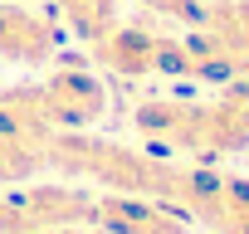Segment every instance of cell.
Instances as JSON below:
<instances>
[{
	"label": "cell",
	"instance_id": "obj_1",
	"mask_svg": "<svg viewBox=\"0 0 249 234\" xmlns=\"http://www.w3.org/2000/svg\"><path fill=\"white\" fill-rule=\"evenodd\" d=\"M132 132L171 161H225L249 147V83H225L215 98H142Z\"/></svg>",
	"mask_w": 249,
	"mask_h": 234
},
{
	"label": "cell",
	"instance_id": "obj_2",
	"mask_svg": "<svg viewBox=\"0 0 249 234\" xmlns=\"http://www.w3.org/2000/svg\"><path fill=\"white\" fill-rule=\"evenodd\" d=\"M166 205L191 229L200 224L210 234H249V176L215 161H176Z\"/></svg>",
	"mask_w": 249,
	"mask_h": 234
},
{
	"label": "cell",
	"instance_id": "obj_3",
	"mask_svg": "<svg viewBox=\"0 0 249 234\" xmlns=\"http://www.w3.org/2000/svg\"><path fill=\"white\" fill-rule=\"evenodd\" d=\"M88 59L112 78H176V34H166L157 20H117L98 44H88Z\"/></svg>",
	"mask_w": 249,
	"mask_h": 234
},
{
	"label": "cell",
	"instance_id": "obj_4",
	"mask_svg": "<svg viewBox=\"0 0 249 234\" xmlns=\"http://www.w3.org/2000/svg\"><path fill=\"white\" fill-rule=\"evenodd\" d=\"M54 132H93L107 112V83L88 64H54L39 78Z\"/></svg>",
	"mask_w": 249,
	"mask_h": 234
},
{
	"label": "cell",
	"instance_id": "obj_5",
	"mask_svg": "<svg viewBox=\"0 0 249 234\" xmlns=\"http://www.w3.org/2000/svg\"><path fill=\"white\" fill-rule=\"evenodd\" d=\"M64 49V25L35 0H0V64L44 68Z\"/></svg>",
	"mask_w": 249,
	"mask_h": 234
},
{
	"label": "cell",
	"instance_id": "obj_6",
	"mask_svg": "<svg viewBox=\"0 0 249 234\" xmlns=\"http://www.w3.org/2000/svg\"><path fill=\"white\" fill-rule=\"evenodd\" d=\"M93 229L98 234H196L171 205L147 195H112V190H93Z\"/></svg>",
	"mask_w": 249,
	"mask_h": 234
},
{
	"label": "cell",
	"instance_id": "obj_7",
	"mask_svg": "<svg viewBox=\"0 0 249 234\" xmlns=\"http://www.w3.org/2000/svg\"><path fill=\"white\" fill-rule=\"evenodd\" d=\"M0 137H15L25 147H49L54 137V122H49V107H44V93L39 83H10L0 88Z\"/></svg>",
	"mask_w": 249,
	"mask_h": 234
},
{
	"label": "cell",
	"instance_id": "obj_8",
	"mask_svg": "<svg viewBox=\"0 0 249 234\" xmlns=\"http://www.w3.org/2000/svg\"><path fill=\"white\" fill-rule=\"evenodd\" d=\"M54 10L64 30H73L83 44H98L122 20V0H54Z\"/></svg>",
	"mask_w": 249,
	"mask_h": 234
},
{
	"label": "cell",
	"instance_id": "obj_9",
	"mask_svg": "<svg viewBox=\"0 0 249 234\" xmlns=\"http://www.w3.org/2000/svg\"><path fill=\"white\" fill-rule=\"evenodd\" d=\"M39 166H44V151H39V147H25V142H15V137H0V190L25 185Z\"/></svg>",
	"mask_w": 249,
	"mask_h": 234
},
{
	"label": "cell",
	"instance_id": "obj_10",
	"mask_svg": "<svg viewBox=\"0 0 249 234\" xmlns=\"http://www.w3.org/2000/svg\"><path fill=\"white\" fill-rule=\"evenodd\" d=\"M137 5L147 20H166V25H200L205 20V0H122Z\"/></svg>",
	"mask_w": 249,
	"mask_h": 234
},
{
	"label": "cell",
	"instance_id": "obj_11",
	"mask_svg": "<svg viewBox=\"0 0 249 234\" xmlns=\"http://www.w3.org/2000/svg\"><path fill=\"white\" fill-rule=\"evenodd\" d=\"M39 234H93L88 224H64V229H39Z\"/></svg>",
	"mask_w": 249,
	"mask_h": 234
},
{
	"label": "cell",
	"instance_id": "obj_12",
	"mask_svg": "<svg viewBox=\"0 0 249 234\" xmlns=\"http://www.w3.org/2000/svg\"><path fill=\"white\" fill-rule=\"evenodd\" d=\"M234 10H239V20L249 25V0H234Z\"/></svg>",
	"mask_w": 249,
	"mask_h": 234
}]
</instances>
